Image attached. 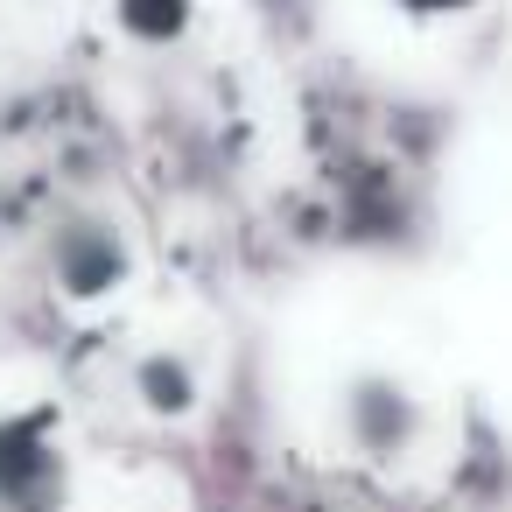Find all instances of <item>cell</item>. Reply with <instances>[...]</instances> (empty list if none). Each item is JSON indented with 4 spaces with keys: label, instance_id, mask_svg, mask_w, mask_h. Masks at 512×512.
Instances as JSON below:
<instances>
[{
    "label": "cell",
    "instance_id": "6da1fadb",
    "mask_svg": "<svg viewBox=\"0 0 512 512\" xmlns=\"http://www.w3.org/2000/svg\"><path fill=\"white\" fill-rule=\"evenodd\" d=\"M120 246H113V232H71L64 246H57V274H64V288L71 295H106L113 281H120Z\"/></svg>",
    "mask_w": 512,
    "mask_h": 512
}]
</instances>
